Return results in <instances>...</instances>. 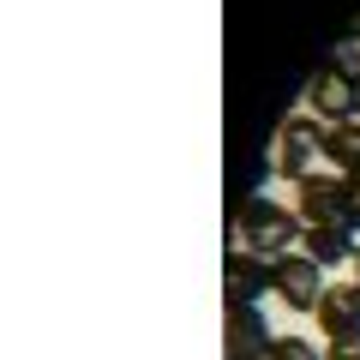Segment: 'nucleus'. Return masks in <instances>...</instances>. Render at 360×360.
<instances>
[{"label": "nucleus", "mask_w": 360, "mask_h": 360, "mask_svg": "<svg viewBox=\"0 0 360 360\" xmlns=\"http://www.w3.org/2000/svg\"><path fill=\"white\" fill-rule=\"evenodd\" d=\"M354 229H342V222H324V229H307L300 234V252L319 258V264H342V258H354Z\"/></svg>", "instance_id": "nucleus-9"}, {"label": "nucleus", "mask_w": 360, "mask_h": 360, "mask_svg": "<svg viewBox=\"0 0 360 360\" xmlns=\"http://www.w3.org/2000/svg\"><path fill=\"white\" fill-rule=\"evenodd\" d=\"M324 162L336 174H360V120H342V127L324 132Z\"/></svg>", "instance_id": "nucleus-10"}, {"label": "nucleus", "mask_w": 360, "mask_h": 360, "mask_svg": "<svg viewBox=\"0 0 360 360\" xmlns=\"http://www.w3.org/2000/svg\"><path fill=\"white\" fill-rule=\"evenodd\" d=\"M295 217L300 229H324V222L348 229V174H307L295 186Z\"/></svg>", "instance_id": "nucleus-5"}, {"label": "nucleus", "mask_w": 360, "mask_h": 360, "mask_svg": "<svg viewBox=\"0 0 360 360\" xmlns=\"http://www.w3.org/2000/svg\"><path fill=\"white\" fill-rule=\"evenodd\" d=\"M270 288V264L258 252H246V246H234L229 252V300H258Z\"/></svg>", "instance_id": "nucleus-7"}, {"label": "nucleus", "mask_w": 360, "mask_h": 360, "mask_svg": "<svg viewBox=\"0 0 360 360\" xmlns=\"http://www.w3.org/2000/svg\"><path fill=\"white\" fill-rule=\"evenodd\" d=\"M270 360H319V348H312L307 336H276V342H270Z\"/></svg>", "instance_id": "nucleus-13"}, {"label": "nucleus", "mask_w": 360, "mask_h": 360, "mask_svg": "<svg viewBox=\"0 0 360 360\" xmlns=\"http://www.w3.org/2000/svg\"><path fill=\"white\" fill-rule=\"evenodd\" d=\"M324 360H360V324L354 330H330L324 336Z\"/></svg>", "instance_id": "nucleus-12"}, {"label": "nucleus", "mask_w": 360, "mask_h": 360, "mask_svg": "<svg viewBox=\"0 0 360 360\" xmlns=\"http://www.w3.org/2000/svg\"><path fill=\"white\" fill-rule=\"evenodd\" d=\"M324 132H330V127H319L307 108L288 115L283 127H276V139H270V168H276V180H295V186H300V180L324 162Z\"/></svg>", "instance_id": "nucleus-2"}, {"label": "nucleus", "mask_w": 360, "mask_h": 360, "mask_svg": "<svg viewBox=\"0 0 360 360\" xmlns=\"http://www.w3.org/2000/svg\"><path fill=\"white\" fill-rule=\"evenodd\" d=\"M300 108H307L312 120H324V127H342V120H354V108H360V84L348 72H336V66H319V72L307 78Z\"/></svg>", "instance_id": "nucleus-4"}, {"label": "nucleus", "mask_w": 360, "mask_h": 360, "mask_svg": "<svg viewBox=\"0 0 360 360\" xmlns=\"http://www.w3.org/2000/svg\"><path fill=\"white\" fill-rule=\"evenodd\" d=\"M319 324H324V336H330V330H354V324H360V283H354V276L324 288V300H319Z\"/></svg>", "instance_id": "nucleus-8"}, {"label": "nucleus", "mask_w": 360, "mask_h": 360, "mask_svg": "<svg viewBox=\"0 0 360 360\" xmlns=\"http://www.w3.org/2000/svg\"><path fill=\"white\" fill-rule=\"evenodd\" d=\"M300 217L288 205H276V198L252 193L240 198V210H234V246H246V252H258L264 264H276V258H288L300 246Z\"/></svg>", "instance_id": "nucleus-1"}, {"label": "nucleus", "mask_w": 360, "mask_h": 360, "mask_svg": "<svg viewBox=\"0 0 360 360\" xmlns=\"http://www.w3.org/2000/svg\"><path fill=\"white\" fill-rule=\"evenodd\" d=\"M354 283H360V246H354Z\"/></svg>", "instance_id": "nucleus-14"}, {"label": "nucleus", "mask_w": 360, "mask_h": 360, "mask_svg": "<svg viewBox=\"0 0 360 360\" xmlns=\"http://www.w3.org/2000/svg\"><path fill=\"white\" fill-rule=\"evenodd\" d=\"M270 324L252 300H229V360H270Z\"/></svg>", "instance_id": "nucleus-6"}, {"label": "nucleus", "mask_w": 360, "mask_h": 360, "mask_svg": "<svg viewBox=\"0 0 360 360\" xmlns=\"http://www.w3.org/2000/svg\"><path fill=\"white\" fill-rule=\"evenodd\" d=\"M319 258H307V252H288V258H276L270 264V295L283 300V307H295V312H319V300H324V276H319Z\"/></svg>", "instance_id": "nucleus-3"}, {"label": "nucleus", "mask_w": 360, "mask_h": 360, "mask_svg": "<svg viewBox=\"0 0 360 360\" xmlns=\"http://www.w3.org/2000/svg\"><path fill=\"white\" fill-rule=\"evenodd\" d=\"M354 30H360V25H354Z\"/></svg>", "instance_id": "nucleus-15"}, {"label": "nucleus", "mask_w": 360, "mask_h": 360, "mask_svg": "<svg viewBox=\"0 0 360 360\" xmlns=\"http://www.w3.org/2000/svg\"><path fill=\"white\" fill-rule=\"evenodd\" d=\"M330 66H336V72H348V78H354V84H360V30H348V37L336 42Z\"/></svg>", "instance_id": "nucleus-11"}]
</instances>
